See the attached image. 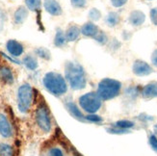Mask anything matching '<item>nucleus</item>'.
Masks as SVG:
<instances>
[{
    "mask_svg": "<svg viewBox=\"0 0 157 156\" xmlns=\"http://www.w3.org/2000/svg\"><path fill=\"white\" fill-rule=\"evenodd\" d=\"M65 78L70 87L74 91L84 89L87 85L86 73L81 65L74 62H67L65 66Z\"/></svg>",
    "mask_w": 157,
    "mask_h": 156,
    "instance_id": "1",
    "label": "nucleus"
},
{
    "mask_svg": "<svg viewBox=\"0 0 157 156\" xmlns=\"http://www.w3.org/2000/svg\"><path fill=\"white\" fill-rule=\"evenodd\" d=\"M0 156H13V148L6 143H0Z\"/></svg>",
    "mask_w": 157,
    "mask_h": 156,
    "instance_id": "22",
    "label": "nucleus"
},
{
    "mask_svg": "<svg viewBox=\"0 0 157 156\" xmlns=\"http://www.w3.org/2000/svg\"><path fill=\"white\" fill-rule=\"evenodd\" d=\"M106 130H107V132H108V133H110V134H117V135L127 134V133L130 132V130H128V129H121V128L115 127V126L108 127Z\"/></svg>",
    "mask_w": 157,
    "mask_h": 156,
    "instance_id": "27",
    "label": "nucleus"
},
{
    "mask_svg": "<svg viewBox=\"0 0 157 156\" xmlns=\"http://www.w3.org/2000/svg\"><path fill=\"white\" fill-rule=\"evenodd\" d=\"M25 4L27 9H29L30 11L39 12L42 7V0H25Z\"/></svg>",
    "mask_w": 157,
    "mask_h": 156,
    "instance_id": "23",
    "label": "nucleus"
},
{
    "mask_svg": "<svg viewBox=\"0 0 157 156\" xmlns=\"http://www.w3.org/2000/svg\"><path fill=\"white\" fill-rule=\"evenodd\" d=\"M79 106L88 114H95L102 106V99L97 92L86 93L79 97Z\"/></svg>",
    "mask_w": 157,
    "mask_h": 156,
    "instance_id": "4",
    "label": "nucleus"
},
{
    "mask_svg": "<svg viewBox=\"0 0 157 156\" xmlns=\"http://www.w3.org/2000/svg\"><path fill=\"white\" fill-rule=\"evenodd\" d=\"M141 91L138 87H129L125 90V94L130 97H136L138 96V93H140Z\"/></svg>",
    "mask_w": 157,
    "mask_h": 156,
    "instance_id": "28",
    "label": "nucleus"
},
{
    "mask_svg": "<svg viewBox=\"0 0 157 156\" xmlns=\"http://www.w3.org/2000/svg\"><path fill=\"white\" fill-rule=\"evenodd\" d=\"M86 118V123H93V124H100L103 121V119H102L98 115L95 114H88Z\"/></svg>",
    "mask_w": 157,
    "mask_h": 156,
    "instance_id": "25",
    "label": "nucleus"
},
{
    "mask_svg": "<svg viewBox=\"0 0 157 156\" xmlns=\"http://www.w3.org/2000/svg\"><path fill=\"white\" fill-rule=\"evenodd\" d=\"M151 22L157 26V8H153L151 11Z\"/></svg>",
    "mask_w": 157,
    "mask_h": 156,
    "instance_id": "34",
    "label": "nucleus"
},
{
    "mask_svg": "<svg viewBox=\"0 0 157 156\" xmlns=\"http://www.w3.org/2000/svg\"><path fill=\"white\" fill-rule=\"evenodd\" d=\"M43 84L45 90L55 97H61L67 92V83L66 78L58 72L49 71L44 74Z\"/></svg>",
    "mask_w": 157,
    "mask_h": 156,
    "instance_id": "2",
    "label": "nucleus"
},
{
    "mask_svg": "<svg viewBox=\"0 0 157 156\" xmlns=\"http://www.w3.org/2000/svg\"><path fill=\"white\" fill-rule=\"evenodd\" d=\"M151 63L154 67H157V49H155L151 55Z\"/></svg>",
    "mask_w": 157,
    "mask_h": 156,
    "instance_id": "35",
    "label": "nucleus"
},
{
    "mask_svg": "<svg viewBox=\"0 0 157 156\" xmlns=\"http://www.w3.org/2000/svg\"><path fill=\"white\" fill-rule=\"evenodd\" d=\"M66 43H67L66 34H64V32L61 29H57L55 38H54V44L57 47H62L66 44Z\"/></svg>",
    "mask_w": 157,
    "mask_h": 156,
    "instance_id": "20",
    "label": "nucleus"
},
{
    "mask_svg": "<svg viewBox=\"0 0 157 156\" xmlns=\"http://www.w3.org/2000/svg\"><path fill=\"white\" fill-rule=\"evenodd\" d=\"M71 3L74 8H84L86 6L87 0H71Z\"/></svg>",
    "mask_w": 157,
    "mask_h": 156,
    "instance_id": "32",
    "label": "nucleus"
},
{
    "mask_svg": "<svg viewBox=\"0 0 157 156\" xmlns=\"http://www.w3.org/2000/svg\"><path fill=\"white\" fill-rule=\"evenodd\" d=\"M147 1H151V0H147Z\"/></svg>",
    "mask_w": 157,
    "mask_h": 156,
    "instance_id": "38",
    "label": "nucleus"
},
{
    "mask_svg": "<svg viewBox=\"0 0 157 156\" xmlns=\"http://www.w3.org/2000/svg\"><path fill=\"white\" fill-rule=\"evenodd\" d=\"M121 90V83L112 78H103L99 81L97 93L102 100H110L117 97Z\"/></svg>",
    "mask_w": 157,
    "mask_h": 156,
    "instance_id": "3",
    "label": "nucleus"
},
{
    "mask_svg": "<svg viewBox=\"0 0 157 156\" xmlns=\"http://www.w3.org/2000/svg\"><path fill=\"white\" fill-rule=\"evenodd\" d=\"M33 88L30 84H22L17 90V108L20 113L26 114L33 102Z\"/></svg>",
    "mask_w": 157,
    "mask_h": 156,
    "instance_id": "5",
    "label": "nucleus"
},
{
    "mask_svg": "<svg viewBox=\"0 0 157 156\" xmlns=\"http://www.w3.org/2000/svg\"><path fill=\"white\" fill-rule=\"evenodd\" d=\"M48 156H64V152L59 147H52L48 151Z\"/></svg>",
    "mask_w": 157,
    "mask_h": 156,
    "instance_id": "31",
    "label": "nucleus"
},
{
    "mask_svg": "<svg viewBox=\"0 0 157 156\" xmlns=\"http://www.w3.org/2000/svg\"><path fill=\"white\" fill-rule=\"evenodd\" d=\"M128 20L133 26H140L145 22L146 15L141 11H133L129 15Z\"/></svg>",
    "mask_w": 157,
    "mask_h": 156,
    "instance_id": "15",
    "label": "nucleus"
},
{
    "mask_svg": "<svg viewBox=\"0 0 157 156\" xmlns=\"http://www.w3.org/2000/svg\"><path fill=\"white\" fill-rule=\"evenodd\" d=\"M3 27H4V13L2 10L0 9V32L2 31Z\"/></svg>",
    "mask_w": 157,
    "mask_h": 156,
    "instance_id": "36",
    "label": "nucleus"
},
{
    "mask_svg": "<svg viewBox=\"0 0 157 156\" xmlns=\"http://www.w3.org/2000/svg\"><path fill=\"white\" fill-rule=\"evenodd\" d=\"M120 15L116 12H110L105 18V21L109 27H115L116 25H118L120 23Z\"/></svg>",
    "mask_w": 157,
    "mask_h": 156,
    "instance_id": "19",
    "label": "nucleus"
},
{
    "mask_svg": "<svg viewBox=\"0 0 157 156\" xmlns=\"http://www.w3.org/2000/svg\"><path fill=\"white\" fill-rule=\"evenodd\" d=\"M141 96L146 99L157 97V82H151L144 86L141 90Z\"/></svg>",
    "mask_w": 157,
    "mask_h": 156,
    "instance_id": "11",
    "label": "nucleus"
},
{
    "mask_svg": "<svg viewBox=\"0 0 157 156\" xmlns=\"http://www.w3.org/2000/svg\"><path fill=\"white\" fill-rule=\"evenodd\" d=\"M94 40H97V42L100 44H105L107 43V36H106V34L104 32H102V31H99V33L98 34L97 36L94 37Z\"/></svg>",
    "mask_w": 157,
    "mask_h": 156,
    "instance_id": "29",
    "label": "nucleus"
},
{
    "mask_svg": "<svg viewBox=\"0 0 157 156\" xmlns=\"http://www.w3.org/2000/svg\"><path fill=\"white\" fill-rule=\"evenodd\" d=\"M28 17V11L23 6H20L13 13V21L16 24H22Z\"/></svg>",
    "mask_w": 157,
    "mask_h": 156,
    "instance_id": "16",
    "label": "nucleus"
},
{
    "mask_svg": "<svg viewBox=\"0 0 157 156\" xmlns=\"http://www.w3.org/2000/svg\"><path fill=\"white\" fill-rule=\"evenodd\" d=\"M22 63L26 67V69H28L29 70H35L38 69V67H39L37 59L35 57L31 56V55L25 56L22 60Z\"/></svg>",
    "mask_w": 157,
    "mask_h": 156,
    "instance_id": "18",
    "label": "nucleus"
},
{
    "mask_svg": "<svg viewBox=\"0 0 157 156\" xmlns=\"http://www.w3.org/2000/svg\"><path fill=\"white\" fill-rule=\"evenodd\" d=\"M81 34V29L76 25H71L66 31V39L67 42H74L76 40Z\"/></svg>",
    "mask_w": 157,
    "mask_h": 156,
    "instance_id": "17",
    "label": "nucleus"
},
{
    "mask_svg": "<svg viewBox=\"0 0 157 156\" xmlns=\"http://www.w3.org/2000/svg\"><path fill=\"white\" fill-rule=\"evenodd\" d=\"M6 48L8 50V52L13 57L20 56L24 51L23 45L15 40H9L6 44Z\"/></svg>",
    "mask_w": 157,
    "mask_h": 156,
    "instance_id": "10",
    "label": "nucleus"
},
{
    "mask_svg": "<svg viewBox=\"0 0 157 156\" xmlns=\"http://www.w3.org/2000/svg\"><path fill=\"white\" fill-rule=\"evenodd\" d=\"M44 7L45 11L51 16H61L62 15V7L56 1V0H44Z\"/></svg>",
    "mask_w": 157,
    "mask_h": 156,
    "instance_id": "9",
    "label": "nucleus"
},
{
    "mask_svg": "<svg viewBox=\"0 0 157 156\" xmlns=\"http://www.w3.org/2000/svg\"><path fill=\"white\" fill-rule=\"evenodd\" d=\"M66 107H67V110L69 111V113L74 119H76L79 121H84V123H86V118H85L86 116H84L82 111L79 109V107L75 103L72 102V101H69V102L66 103Z\"/></svg>",
    "mask_w": 157,
    "mask_h": 156,
    "instance_id": "12",
    "label": "nucleus"
},
{
    "mask_svg": "<svg viewBox=\"0 0 157 156\" xmlns=\"http://www.w3.org/2000/svg\"><path fill=\"white\" fill-rule=\"evenodd\" d=\"M100 17H101V13L99 10L93 8L89 12V18L93 20V21H98V20L100 19Z\"/></svg>",
    "mask_w": 157,
    "mask_h": 156,
    "instance_id": "26",
    "label": "nucleus"
},
{
    "mask_svg": "<svg viewBox=\"0 0 157 156\" xmlns=\"http://www.w3.org/2000/svg\"><path fill=\"white\" fill-rule=\"evenodd\" d=\"M0 135L3 138H10L13 135L12 125L4 114L0 113Z\"/></svg>",
    "mask_w": 157,
    "mask_h": 156,
    "instance_id": "8",
    "label": "nucleus"
},
{
    "mask_svg": "<svg viewBox=\"0 0 157 156\" xmlns=\"http://www.w3.org/2000/svg\"><path fill=\"white\" fill-rule=\"evenodd\" d=\"M99 28L93 22H87L85 23L81 28V34L89 38H94L99 33Z\"/></svg>",
    "mask_w": 157,
    "mask_h": 156,
    "instance_id": "13",
    "label": "nucleus"
},
{
    "mask_svg": "<svg viewBox=\"0 0 157 156\" xmlns=\"http://www.w3.org/2000/svg\"><path fill=\"white\" fill-rule=\"evenodd\" d=\"M132 71L137 76H147L152 73L153 70L145 61L136 60L132 66Z\"/></svg>",
    "mask_w": 157,
    "mask_h": 156,
    "instance_id": "7",
    "label": "nucleus"
},
{
    "mask_svg": "<svg viewBox=\"0 0 157 156\" xmlns=\"http://www.w3.org/2000/svg\"><path fill=\"white\" fill-rule=\"evenodd\" d=\"M135 124L131 120H118L114 123L112 124V126H115V127H119V128H121V129H130V128L134 127Z\"/></svg>",
    "mask_w": 157,
    "mask_h": 156,
    "instance_id": "21",
    "label": "nucleus"
},
{
    "mask_svg": "<svg viewBox=\"0 0 157 156\" xmlns=\"http://www.w3.org/2000/svg\"><path fill=\"white\" fill-rule=\"evenodd\" d=\"M148 143L149 146L152 148V150L157 152V136L154 134H151L148 138Z\"/></svg>",
    "mask_w": 157,
    "mask_h": 156,
    "instance_id": "30",
    "label": "nucleus"
},
{
    "mask_svg": "<svg viewBox=\"0 0 157 156\" xmlns=\"http://www.w3.org/2000/svg\"><path fill=\"white\" fill-rule=\"evenodd\" d=\"M128 0H111V4L116 8H121L127 3Z\"/></svg>",
    "mask_w": 157,
    "mask_h": 156,
    "instance_id": "33",
    "label": "nucleus"
},
{
    "mask_svg": "<svg viewBox=\"0 0 157 156\" xmlns=\"http://www.w3.org/2000/svg\"><path fill=\"white\" fill-rule=\"evenodd\" d=\"M153 132H154V135L157 136V124L153 126Z\"/></svg>",
    "mask_w": 157,
    "mask_h": 156,
    "instance_id": "37",
    "label": "nucleus"
},
{
    "mask_svg": "<svg viewBox=\"0 0 157 156\" xmlns=\"http://www.w3.org/2000/svg\"><path fill=\"white\" fill-rule=\"evenodd\" d=\"M13 80L15 78L10 67L7 66H0V81L5 84H13Z\"/></svg>",
    "mask_w": 157,
    "mask_h": 156,
    "instance_id": "14",
    "label": "nucleus"
},
{
    "mask_svg": "<svg viewBox=\"0 0 157 156\" xmlns=\"http://www.w3.org/2000/svg\"><path fill=\"white\" fill-rule=\"evenodd\" d=\"M35 119L38 126L44 132L48 133L51 130V119L48 108L45 105L44 102L39 104L35 112Z\"/></svg>",
    "mask_w": 157,
    "mask_h": 156,
    "instance_id": "6",
    "label": "nucleus"
},
{
    "mask_svg": "<svg viewBox=\"0 0 157 156\" xmlns=\"http://www.w3.org/2000/svg\"><path fill=\"white\" fill-rule=\"evenodd\" d=\"M35 53L40 58L44 60H50V52L48 49H46L45 47H39V48L35 49Z\"/></svg>",
    "mask_w": 157,
    "mask_h": 156,
    "instance_id": "24",
    "label": "nucleus"
}]
</instances>
